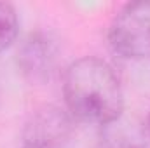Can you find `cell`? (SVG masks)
<instances>
[{
	"instance_id": "6da1fadb",
	"label": "cell",
	"mask_w": 150,
	"mask_h": 148,
	"mask_svg": "<svg viewBox=\"0 0 150 148\" xmlns=\"http://www.w3.org/2000/svg\"><path fill=\"white\" fill-rule=\"evenodd\" d=\"M67 111L80 122L107 125L124 113V94L113 68L86 56L68 65L63 75Z\"/></svg>"
},
{
	"instance_id": "7a4b0ae2",
	"label": "cell",
	"mask_w": 150,
	"mask_h": 148,
	"mask_svg": "<svg viewBox=\"0 0 150 148\" xmlns=\"http://www.w3.org/2000/svg\"><path fill=\"white\" fill-rule=\"evenodd\" d=\"M108 44L126 59L150 58V2H131L119 9L108 26Z\"/></svg>"
},
{
	"instance_id": "3957f363",
	"label": "cell",
	"mask_w": 150,
	"mask_h": 148,
	"mask_svg": "<svg viewBox=\"0 0 150 148\" xmlns=\"http://www.w3.org/2000/svg\"><path fill=\"white\" fill-rule=\"evenodd\" d=\"M18 68L32 84H45L58 73L61 63V49L58 40L45 33L33 32L21 40L18 47Z\"/></svg>"
},
{
	"instance_id": "277c9868",
	"label": "cell",
	"mask_w": 150,
	"mask_h": 148,
	"mask_svg": "<svg viewBox=\"0 0 150 148\" xmlns=\"http://www.w3.org/2000/svg\"><path fill=\"white\" fill-rule=\"evenodd\" d=\"M74 117L58 106L35 110L25 124L23 145L38 148H70L74 140Z\"/></svg>"
},
{
	"instance_id": "5b68a950",
	"label": "cell",
	"mask_w": 150,
	"mask_h": 148,
	"mask_svg": "<svg viewBox=\"0 0 150 148\" xmlns=\"http://www.w3.org/2000/svg\"><path fill=\"white\" fill-rule=\"evenodd\" d=\"M98 148H150V138L145 124L122 113L113 122L100 127Z\"/></svg>"
},
{
	"instance_id": "8992f818",
	"label": "cell",
	"mask_w": 150,
	"mask_h": 148,
	"mask_svg": "<svg viewBox=\"0 0 150 148\" xmlns=\"http://www.w3.org/2000/svg\"><path fill=\"white\" fill-rule=\"evenodd\" d=\"M19 33V19L11 4L0 2V52L9 49Z\"/></svg>"
},
{
	"instance_id": "52a82bcc",
	"label": "cell",
	"mask_w": 150,
	"mask_h": 148,
	"mask_svg": "<svg viewBox=\"0 0 150 148\" xmlns=\"http://www.w3.org/2000/svg\"><path fill=\"white\" fill-rule=\"evenodd\" d=\"M145 129H147V134L150 138V111H149V117H147V122H145Z\"/></svg>"
},
{
	"instance_id": "ba28073f",
	"label": "cell",
	"mask_w": 150,
	"mask_h": 148,
	"mask_svg": "<svg viewBox=\"0 0 150 148\" xmlns=\"http://www.w3.org/2000/svg\"><path fill=\"white\" fill-rule=\"evenodd\" d=\"M21 148H38V147H32V145H21Z\"/></svg>"
}]
</instances>
